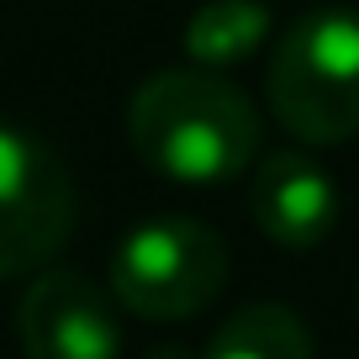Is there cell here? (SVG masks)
I'll use <instances>...</instances> for the list:
<instances>
[{"label": "cell", "mask_w": 359, "mask_h": 359, "mask_svg": "<svg viewBox=\"0 0 359 359\" xmlns=\"http://www.w3.org/2000/svg\"><path fill=\"white\" fill-rule=\"evenodd\" d=\"M133 154L175 185L238 180L259 154V111L217 69H164L127 106Z\"/></svg>", "instance_id": "1"}, {"label": "cell", "mask_w": 359, "mask_h": 359, "mask_svg": "<svg viewBox=\"0 0 359 359\" xmlns=\"http://www.w3.org/2000/svg\"><path fill=\"white\" fill-rule=\"evenodd\" d=\"M201 359H317V354H312V333L302 327L296 312L275 302H254L217 327Z\"/></svg>", "instance_id": "8"}, {"label": "cell", "mask_w": 359, "mask_h": 359, "mask_svg": "<svg viewBox=\"0 0 359 359\" xmlns=\"http://www.w3.org/2000/svg\"><path fill=\"white\" fill-rule=\"evenodd\" d=\"M16 333L27 359H116L122 327H116L111 296L79 269H43L16 306Z\"/></svg>", "instance_id": "5"}, {"label": "cell", "mask_w": 359, "mask_h": 359, "mask_svg": "<svg viewBox=\"0 0 359 359\" xmlns=\"http://www.w3.org/2000/svg\"><path fill=\"white\" fill-rule=\"evenodd\" d=\"M248 217L280 248H317L338 222V185L312 154H264L248 180Z\"/></svg>", "instance_id": "6"}, {"label": "cell", "mask_w": 359, "mask_h": 359, "mask_svg": "<svg viewBox=\"0 0 359 359\" xmlns=\"http://www.w3.org/2000/svg\"><path fill=\"white\" fill-rule=\"evenodd\" d=\"M275 122L306 148L359 133V11H306L280 32L264 69Z\"/></svg>", "instance_id": "2"}, {"label": "cell", "mask_w": 359, "mask_h": 359, "mask_svg": "<svg viewBox=\"0 0 359 359\" xmlns=\"http://www.w3.org/2000/svg\"><path fill=\"white\" fill-rule=\"evenodd\" d=\"M74 233V180L43 137L0 122V280L43 269Z\"/></svg>", "instance_id": "4"}, {"label": "cell", "mask_w": 359, "mask_h": 359, "mask_svg": "<svg viewBox=\"0 0 359 359\" xmlns=\"http://www.w3.org/2000/svg\"><path fill=\"white\" fill-rule=\"evenodd\" d=\"M227 285V243L196 217L137 222L111 254V296L148 323L196 317Z\"/></svg>", "instance_id": "3"}, {"label": "cell", "mask_w": 359, "mask_h": 359, "mask_svg": "<svg viewBox=\"0 0 359 359\" xmlns=\"http://www.w3.org/2000/svg\"><path fill=\"white\" fill-rule=\"evenodd\" d=\"M275 32V11L264 0H206L201 11L185 22V58L196 69H233L243 58H254L264 48V37Z\"/></svg>", "instance_id": "7"}]
</instances>
